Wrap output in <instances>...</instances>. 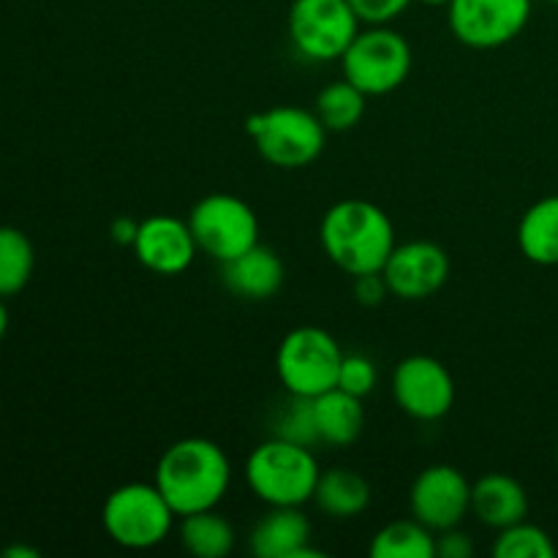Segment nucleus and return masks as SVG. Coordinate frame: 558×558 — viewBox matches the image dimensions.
<instances>
[{
  "label": "nucleus",
  "mask_w": 558,
  "mask_h": 558,
  "mask_svg": "<svg viewBox=\"0 0 558 558\" xmlns=\"http://www.w3.org/2000/svg\"><path fill=\"white\" fill-rule=\"evenodd\" d=\"M368 554L374 558H436V532L417 518H401L374 534Z\"/></svg>",
  "instance_id": "4be33fe9"
},
{
  "label": "nucleus",
  "mask_w": 558,
  "mask_h": 558,
  "mask_svg": "<svg viewBox=\"0 0 558 558\" xmlns=\"http://www.w3.org/2000/svg\"><path fill=\"white\" fill-rule=\"evenodd\" d=\"M550 3H558V0H550Z\"/></svg>",
  "instance_id": "f704fd0d"
},
{
  "label": "nucleus",
  "mask_w": 558,
  "mask_h": 558,
  "mask_svg": "<svg viewBox=\"0 0 558 558\" xmlns=\"http://www.w3.org/2000/svg\"><path fill=\"white\" fill-rule=\"evenodd\" d=\"M319 461L311 447L270 436L245 461V483L267 507H303L314 501Z\"/></svg>",
  "instance_id": "7ed1b4c3"
},
{
  "label": "nucleus",
  "mask_w": 558,
  "mask_h": 558,
  "mask_svg": "<svg viewBox=\"0 0 558 558\" xmlns=\"http://www.w3.org/2000/svg\"><path fill=\"white\" fill-rule=\"evenodd\" d=\"M381 272H385L392 298L420 303V300L434 298L447 283L450 256L439 243H430V240L398 243Z\"/></svg>",
  "instance_id": "ddd939ff"
},
{
  "label": "nucleus",
  "mask_w": 558,
  "mask_h": 558,
  "mask_svg": "<svg viewBox=\"0 0 558 558\" xmlns=\"http://www.w3.org/2000/svg\"><path fill=\"white\" fill-rule=\"evenodd\" d=\"M472 512L483 526L501 532L512 523L526 521L529 494L512 474H483L477 483H472Z\"/></svg>",
  "instance_id": "f3484780"
},
{
  "label": "nucleus",
  "mask_w": 558,
  "mask_h": 558,
  "mask_svg": "<svg viewBox=\"0 0 558 558\" xmlns=\"http://www.w3.org/2000/svg\"><path fill=\"white\" fill-rule=\"evenodd\" d=\"M420 3H425V5H450L452 0H420Z\"/></svg>",
  "instance_id": "72a5a7b5"
},
{
  "label": "nucleus",
  "mask_w": 558,
  "mask_h": 558,
  "mask_svg": "<svg viewBox=\"0 0 558 558\" xmlns=\"http://www.w3.org/2000/svg\"><path fill=\"white\" fill-rule=\"evenodd\" d=\"M174 510L156 483H125L107 496L101 523L107 537L125 550H150L167 543Z\"/></svg>",
  "instance_id": "39448f33"
},
{
  "label": "nucleus",
  "mask_w": 558,
  "mask_h": 558,
  "mask_svg": "<svg viewBox=\"0 0 558 558\" xmlns=\"http://www.w3.org/2000/svg\"><path fill=\"white\" fill-rule=\"evenodd\" d=\"M153 483L169 501L174 515L216 510L232 483V463L221 445L202 436H189L161 452Z\"/></svg>",
  "instance_id": "f257e3e1"
},
{
  "label": "nucleus",
  "mask_w": 558,
  "mask_h": 558,
  "mask_svg": "<svg viewBox=\"0 0 558 558\" xmlns=\"http://www.w3.org/2000/svg\"><path fill=\"white\" fill-rule=\"evenodd\" d=\"M131 248L140 265L156 276H180L199 254L189 221L174 216H150L140 221V232Z\"/></svg>",
  "instance_id": "4468645a"
},
{
  "label": "nucleus",
  "mask_w": 558,
  "mask_h": 558,
  "mask_svg": "<svg viewBox=\"0 0 558 558\" xmlns=\"http://www.w3.org/2000/svg\"><path fill=\"white\" fill-rule=\"evenodd\" d=\"M349 3L363 25H390L412 5V0H349Z\"/></svg>",
  "instance_id": "cd10ccee"
},
{
  "label": "nucleus",
  "mask_w": 558,
  "mask_h": 558,
  "mask_svg": "<svg viewBox=\"0 0 558 558\" xmlns=\"http://www.w3.org/2000/svg\"><path fill=\"white\" fill-rule=\"evenodd\" d=\"M532 20V0H452L450 33L472 49H499L515 41Z\"/></svg>",
  "instance_id": "9d476101"
},
{
  "label": "nucleus",
  "mask_w": 558,
  "mask_h": 558,
  "mask_svg": "<svg viewBox=\"0 0 558 558\" xmlns=\"http://www.w3.org/2000/svg\"><path fill=\"white\" fill-rule=\"evenodd\" d=\"M518 248L539 267L558 265V194L543 196L518 223Z\"/></svg>",
  "instance_id": "aec40b11"
},
{
  "label": "nucleus",
  "mask_w": 558,
  "mask_h": 558,
  "mask_svg": "<svg viewBox=\"0 0 558 558\" xmlns=\"http://www.w3.org/2000/svg\"><path fill=\"white\" fill-rule=\"evenodd\" d=\"M5 558H38L36 548H25V545H11L3 550Z\"/></svg>",
  "instance_id": "2f4dec72"
},
{
  "label": "nucleus",
  "mask_w": 558,
  "mask_h": 558,
  "mask_svg": "<svg viewBox=\"0 0 558 558\" xmlns=\"http://www.w3.org/2000/svg\"><path fill=\"white\" fill-rule=\"evenodd\" d=\"M5 332H9V308H5L3 298H0V341L5 338Z\"/></svg>",
  "instance_id": "473e14b6"
},
{
  "label": "nucleus",
  "mask_w": 558,
  "mask_h": 558,
  "mask_svg": "<svg viewBox=\"0 0 558 558\" xmlns=\"http://www.w3.org/2000/svg\"><path fill=\"white\" fill-rule=\"evenodd\" d=\"M474 543L463 529L452 526L445 532H436V558H472Z\"/></svg>",
  "instance_id": "c756f323"
},
{
  "label": "nucleus",
  "mask_w": 558,
  "mask_h": 558,
  "mask_svg": "<svg viewBox=\"0 0 558 558\" xmlns=\"http://www.w3.org/2000/svg\"><path fill=\"white\" fill-rule=\"evenodd\" d=\"M36 251L31 238L16 227H0V298H14L31 283Z\"/></svg>",
  "instance_id": "b1692460"
},
{
  "label": "nucleus",
  "mask_w": 558,
  "mask_h": 558,
  "mask_svg": "<svg viewBox=\"0 0 558 558\" xmlns=\"http://www.w3.org/2000/svg\"><path fill=\"white\" fill-rule=\"evenodd\" d=\"M387 294H390V287H387L385 272L354 276V300H357L363 308H376V305L385 303Z\"/></svg>",
  "instance_id": "c85d7f7f"
},
{
  "label": "nucleus",
  "mask_w": 558,
  "mask_h": 558,
  "mask_svg": "<svg viewBox=\"0 0 558 558\" xmlns=\"http://www.w3.org/2000/svg\"><path fill=\"white\" fill-rule=\"evenodd\" d=\"M314 529L303 507H270L248 534V550L256 558H319L311 548Z\"/></svg>",
  "instance_id": "2eb2a0df"
},
{
  "label": "nucleus",
  "mask_w": 558,
  "mask_h": 558,
  "mask_svg": "<svg viewBox=\"0 0 558 558\" xmlns=\"http://www.w3.org/2000/svg\"><path fill=\"white\" fill-rule=\"evenodd\" d=\"M248 134L256 153L270 167L289 169V172L311 167L327 145V129L314 109L292 107V104L251 114Z\"/></svg>",
  "instance_id": "20e7f679"
},
{
  "label": "nucleus",
  "mask_w": 558,
  "mask_h": 558,
  "mask_svg": "<svg viewBox=\"0 0 558 558\" xmlns=\"http://www.w3.org/2000/svg\"><path fill=\"white\" fill-rule=\"evenodd\" d=\"M319 240L327 259L352 278L385 270L398 245L390 216L368 199L336 202L322 218Z\"/></svg>",
  "instance_id": "f03ea898"
},
{
  "label": "nucleus",
  "mask_w": 558,
  "mask_h": 558,
  "mask_svg": "<svg viewBox=\"0 0 558 558\" xmlns=\"http://www.w3.org/2000/svg\"><path fill=\"white\" fill-rule=\"evenodd\" d=\"M368 109V96L343 76L316 93L314 112L327 131H352Z\"/></svg>",
  "instance_id": "5701e85b"
},
{
  "label": "nucleus",
  "mask_w": 558,
  "mask_h": 558,
  "mask_svg": "<svg viewBox=\"0 0 558 558\" xmlns=\"http://www.w3.org/2000/svg\"><path fill=\"white\" fill-rule=\"evenodd\" d=\"M409 507L412 518L425 523L430 532L461 526L463 518L472 512V483L463 477L461 469L450 463H434L414 477Z\"/></svg>",
  "instance_id": "f8f14e48"
},
{
  "label": "nucleus",
  "mask_w": 558,
  "mask_h": 558,
  "mask_svg": "<svg viewBox=\"0 0 558 558\" xmlns=\"http://www.w3.org/2000/svg\"><path fill=\"white\" fill-rule=\"evenodd\" d=\"M180 545L194 558H227L234 548L232 523L216 510H202L180 518Z\"/></svg>",
  "instance_id": "412c9836"
},
{
  "label": "nucleus",
  "mask_w": 558,
  "mask_h": 558,
  "mask_svg": "<svg viewBox=\"0 0 558 558\" xmlns=\"http://www.w3.org/2000/svg\"><path fill=\"white\" fill-rule=\"evenodd\" d=\"M314 505L332 521H352L371 505V483L360 472L347 466L327 469L319 474Z\"/></svg>",
  "instance_id": "6ab92c4d"
},
{
  "label": "nucleus",
  "mask_w": 558,
  "mask_h": 558,
  "mask_svg": "<svg viewBox=\"0 0 558 558\" xmlns=\"http://www.w3.org/2000/svg\"><path fill=\"white\" fill-rule=\"evenodd\" d=\"M392 398L407 417L436 423L456 407V379L441 360L409 354L392 371Z\"/></svg>",
  "instance_id": "9b49d317"
},
{
  "label": "nucleus",
  "mask_w": 558,
  "mask_h": 558,
  "mask_svg": "<svg viewBox=\"0 0 558 558\" xmlns=\"http://www.w3.org/2000/svg\"><path fill=\"white\" fill-rule=\"evenodd\" d=\"M379 385V368L365 354H343L341 371H338V387L352 396L365 398Z\"/></svg>",
  "instance_id": "bb28decb"
},
{
  "label": "nucleus",
  "mask_w": 558,
  "mask_h": 558,
  "mask_svg": "<svg viewBox=\"0 0 558 558\" xmlns=\"http://www.w3.org/2000/svg\"><path fill=\"white\" fill-rule=\"evenodd\" d=\"M490 554L496 558H556V543L545 529L521 521L496 532Z\"/></svg>",
  "instance_id": "a878e982"
},
{
  "label": "nucleus",
  "mask_w": 558,
  "mask_h": 558,
  "mask_svg": "<svg viewBox=\"0 0 558 558\" xmlns=\"http://www.w3.org/2000/svg\"><path fill=\"white\" fill-rule=\"evenodd\" d=\"M136 232H140V221H131V218H114L112 227H109V234L118 245H134Z\"/></svg>",
  "instance_id": "7c9ffc66"
},
{
  "label": "nucleus",
  "mask_w": 558,
  "mask_h": 558,
  "mask_svg": "<svg viewBox=\"0 0 558 558\" xmlns=\"http://www.w3.org/2000/svg\"><path fill=\"white\" fill-rule=\"evenodd\" d=\"M283 278H287V267H283L281 256L262 243L221 265L223 287L234 298L251 300V303L276 298L283 287Z\"/></svg>",
  "instance_id": "dca6fc26"
},
{
  "label": "nucleus",
  "mask_w": 558,
  "mask_h": 558,
  "mask_svg": "<svg viewBox=\"0 0 558 558\" xmlns=\"http://www.w3.org/2000/svg\"><path fill=\"white\" fill-rule=\"evenodd\" d=\"M270 430L276 439L294 441V445H303V447L319 445V434H316V417H314V398H303V396H292V392H287V398L272 409Z\"/></svg>",
  "instance_id": "393cba45"
},
{
  "label": "nucleus",
  "mask_w": 558,
  "mask_h": 558,
  "mask_svg": "<svg viewBox=\"0 0 558 558\" xmlns=\"http://www.w3.org/2000/svg\"><path fill=\"white\" fill-rule=\"evenodd\" d=\"M343 352L336 338L314 325L287 332L276 352V374L292 396L316 398L338 387Z\"/></svg>",
  "instance_id": "0eeeda50"
},
{
  "label": "nucleus",
  "mask_w": 558,
  "mask_h": 558,
  "mask_svg": "<svg viewBox=\"0 0 558 558\" xmlns=\"http://www.w3.org/2000/svg\"><path fill=\"white\" fill-rule=\"evenodd\" d=\"M414 65L412 44L390 25H368L341 54V71L368 98L396 93Z\"/></svg>",
  "instance_id": "423d86ee"
},
{
  "label": "nucleus",
  "mask_w": 558,
  "mask_h": 558,
  "mask_svg": "<svg viewBox=\"0 0 558 558\" xmlns=\"http://www.w3.org/2000/svg\"><path fill=\"white\" fill-rule=\"evenodd\" d=\"M189 227L196 248L218 265L245 254L259 243V218L254 207L234 194H207L191 207Z\"/></svg>",
  "instance_id": "6e6552de"
},
{
  "label": "nucleus",
  "mask_w": 558,
  "mask_h": 558,
  "mask_svg": "<svg viewBox=\"0 0 558 558\" xmlns=\"http://www.w3.org/2000/svg\"><path fill=\"white\" fill-rule=\"evenodd\" d=\"M314 417L319 445L349 447L363 436L365 428V407L363 398L352 392L332 387L314 398Z\"/></svg>",
  "instance_id": "a211bd4d"
},
{
  "label": "nucleus",
  "mask_w": 558,
  "mask_h": 558,
  "mask_svg": "<svg viewBox=\"0 0 558 558\" xmlns=\"http://www.w3.org/2000/svg\"><path fill=\"white\" fill-rule=\"evenodd\" d=\"M360 25L349 0H292L289 5V38L303 58L316 63L341 60Z\"/></svg>",
  "instance_id": "1a4fd4ad"
}]
</instances>
